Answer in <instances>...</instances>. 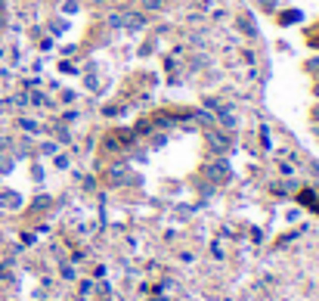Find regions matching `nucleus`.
<instances>
[{"label":"nucleus","instance_id":"12","mask_svg":"<svg viewBox=\"0 0 319 301\" xmlns=\"http://www.w3.org/2000/svg\"><path fill=\"white\" fill-rule=\"evenodd\" d=\"M0 56H3V50H0Z\"/></svg>","mask_w":319,"mask_h":301},{"label":"nucleus","instance_id":"1","mask_svg":"<svg viewBox=\"0 0 319 301\" xmlns=\"http://www.w3.org/2000/svg\"><path fill=\"white\" fill-rule=\"evenodd\" d=\"M208 140H211V149H217V152H227V149H229V137L220 134V131H211Z\"/></svg>","mask_w":319,"mask_h":301},{"label":"nucleus","instance_id":"10","mask_svg":"<svg viewBox=\"0 0 319 301\" xmlns=\"http://www.w3.org/2000/svg\"><path fill=\"white\" fill-rule=\"evenodd\" d=\"M313 115H316V118H319V109H316V112H313Z\"/></svg>","mask_w":319,"mask_h":301},{"label":"nucleus","instance_id":"11","mask_svg":"<svg viewBox=\"0 0 319 301\" xmlns=\"http://www.w3.org/2000/svg\"><path fill=\"white\" fill-rule=\"evenodd\" d=\"M3 3H6V0H0V6H3Z\"/></svg>","mask_w":319,"mask_h":301},{"label":"nucleus","instance_id":"4","mask_svg":"<svg viewBox=\"0 0 319 301\" xmlns=\"http://www.w3.org/2000/svg\"><path fill=\"white\" fill-rule=\"evenodd\" d=\"M139 3H143L146 9H161V6H164V0H139Z\"/></svg>","mask_w":319,"mask_h":301},{"label":"nucleus","instance_id":"6","mask_svg":"<svg viewBox=\"0 0 319 301\" xmlns=\"http://www.w3.org/2000/svg\"><path fill=\"white\" fill-rule=\"evenodd\" d=\"M19 124H22V127H25V131H38V124H34V121H31V118H22V121H19Z\"/></svg>","mask_w":319,"mask_h":301},{"label":"nucleus","instance_id":"3","mask_svg":"<svg viewBox=\"0 0 319 301\" xmlns=\"http://www.w3.org/2000/svg\"><path fill=\"white\" fill-rule=\"evenodd\" d=\"M220 121L227 124V127H232V124H235V115H232L229 109H220Z\"/></svg>","mask_w":319,"mask_h":301},{"label":"nucleus","instance_id":"13","mask_svg":"<svg viewBox=\"0 0 319 301\" xmlns=\"http://www.w3.org/2000/svg\"><path fill=\"white\" fill-rule=\"evenodd\" d=\"M316 94H319V87H316Z\"/></svg>","mask_w":319,"mask_h":301},{"label":"nucleus","instance_id":"9","mask_svg":"<svg viewBox=\"0 0 319 301\" xmlns=\"http://www.w3.org/2000/svg\"><path fill=\"white\" fill-rule=\"evenodd\" d=\"M90 3H99L102 6V3H109V0H90Z\"/></svg>","mask_w":319,"mask_h":301},{"label":"nucleus","instance_id":"7","mask_svg":"<svg viewBox=\"0 0 319 301\" xmlns=\"http://www.w3.org/2000/svg\"><path fill=\"white\" fill-rule=\"evenodd\" d=\"M31 102H34V106H44L46 97H44V94H31Z\"/></svg>","mask_w":319,"mask_h":301},{"label":"nucleus","instance_id":"8","mask_svg":"<svg viewBox=\"0 0 319 301\" xmlns=\"http://www.w3.org/2000/svg\"><path fill=\"white\" fill-rule=\"evenodd\" d=\"M310 72H319V59H313V62H310Z\"/></svg>","mask_w":319,"mask_h":301},{"label":"nucleus","instance_id":"2","mask_svg":"<svg viewBox=\"0 0 319 301\" xmlns=\"http://www.w3.org/2000/svg\"><path fill=\"white\" fill-rule=\"evenodd\" d=\"M124 28H127V31H143V28H146V19L139 16V13H127V16H124Z\"/></svg>","mask_w":319,"mask_h":301},{"label":"nucleus","instance_id":"5","mask_svg":"<svg viewBox=\"0 0 319 301\" xmlns=\"http://www.w3.org/2000/svg\"><path fill=\"white\" fill-rule=\"evenodd\" d=\"M109 25H112V28H121V25H124V16H112Z\"/></svg>","mask_w":319,"mask_h":301}]
</instances>
